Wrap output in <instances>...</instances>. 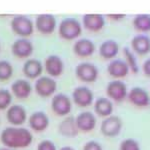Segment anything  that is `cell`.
Returning a JSON list of instances; mask_svg holds the SVG:
<instances>
[{
	"label": "cell",
	"instance_id": "12",
	"mask_svg": "<svg viewBox=\"0 0 150 150\" xmlns=\"http://www.w3.org/2000/svg\"><path fill=\"white\" fill-rule=\"evenodd\" d=\"M77 128L79 132H90L96 127V116L91 111H82L75 117Z\"/></svg>",
	"mask_w": 150,
	"mask_h": 150
},
{
	"label": "cell",
	"instance_id": "23",
	"mask_svg": "<svg viewBox=\"0 0 150 150\" xmlns=\"http://www.w3.org/2000/svg\"><path fill=\"white\" fill-rule=\"evenodd\" d=\"M104 17L101 14L91 13L83 16V25L90 31H99L104 26Z\"/></svg>",
	"mask_w": 150,
	"mask_h": 150
},
{
	"label": "cell",
	"instance_id": "15",
	"mask_svg": "<svg viewBox=\"0 0 150 150\" xmlns=\"http://www.w3.org/2000/svg\"><path fill=\"white\" fill-rule=\"evenodd\" d=\"M35 26L43 34H51L56 27V19L51 14H40L36 18Z\"/></svg>",
	"mask_w": 150,
	"mask_h": 150
},
{
	"label": "cell",
	"instance_id": "14",
	"mask_svg": "<svg viewBox=\"0 0 150 150\" xmlns=\"http://www.w3.org/2000/svg\"><path fill=\"white\" fill-rule=\"evenodd\" d=\"M33 44L26 38H20L13 42L11 47L14 56L18 58H27L33 53Z\"/></svg>",
	"mask_w": 150,
	"mask_h": 150
},
{
	"label": "cell",
	"instance_id": "33",
	"mask_svg": "<svg viewBox=\"0 0 150 150\" xmlns=\"http://www.w3.org/2000/svg\"><path fill=\"white\" fill-rule=\"evenodd\" d=\"M142 70H143L145 75L150 76V58L147 60H145V62L143 63V66H142Z\"/></svg>",
	"mask_w": 150,
	"mask_h": 150
},
{
	"label": "cell",
	"instance_id": "24",
	"mask_svg": "<svg viewBox=\"0 0 150 150\" xmlns=\"http://www.w3.org/2000/svg\"><path fill=\"white\" fill-rule=\"evenodd\" d=\"M131 46L136 53L144 55L150 51V39L147 35L138 34L131 40Z\"/></svg>",
	"mask_w": 150,
	"mask_h": 150
},
{
	"label": "cell",
	"instance_id": "4",
	"mask_svg": "<svg viewBox=\"0 0 150 150\" xmlns=\"http://www.w3.org/2000/svg\"><path fill=\"white\" fill-rule=\"evenodd\" d=\"M51 109L57 116H67L71 112L72 100L66 94H54L51 99Z\"/></svg>",
	"mask_w": 150,
	"mask_h": 150
},
{
	"label": "cell",
	"instance_id": "18",
	"mask_svg": "<svg viewBox=\"0 0 150 150\" xmlns=\"http://www.w3.org/2000/svg\"><path fill=\"white\" fill-rule=\"evenodd\" d=\"M10 92L18 99H26L32 92V86L30 82L25 79H17L11 84Z\"/></svg>",
	"mask_w": 150,
	"mask_h": 150
},
{
	"label": "cell",
	"instance_id": "21",
	"mask_svg": "<svg viewBox=\"0 0 150 150\" xmlns=\"http://www.w3.org/2000/svg\"><path fill=\"white\" fill-rule=\"evenodd\" d=\"M94 112L99 117H108L113 113V102L107 97H99L94 101Z\"/></svg>",
	"mask_w": 150,
	"mask_h": 150
},
{
	"label": "cell",
	"instance_id": "2",
	"mask_svg": "<svg viewBox=\"0 0 150 150\" xmlns=\"http://www.w3.org/2000/svg\"><path fill=\"white\" fill-rule=\"evenodd\" d=\"M81 31L82 27L79 21L71 17L63 19L58 28L59 35L66 40H73L77 38L81 34Z\"/></svg>",
	"mask_w": 150,
	"mask_h": 150
},
{
	"label": "cell",
	"instance_id": "31",
	"mask_svg": "<svg viewBox=\"0 0 150 150\" xmlns=\"http://www.w3.org/2000/svg\"><path fill=\"white\" fill-rule=\"evenodd\" d=\"M37 150H57L56 145L54 142L49 139H44L41 141L37 145Z\"/></svg>",
	"mask_w": 150,
	"mask_h": 150
},
{
	"label": "cell",
	"instance_id": "10",
	"mask_svg": "<svg viewBox=\"0 0 150 150\" xmlns=\"http://www.w3.org/2000/svg\"><path fill=\"white\" fill-rule=\"evenodd\" d=\"M6 119L12 126H21L27 120V111L22 105L13 104L6 109Z\"/></svg>",
	"mask_w": 150,
	"mask_h": 150
},
{
	"label": "cell",
	"instance_id": "22",
	"mask_svg": "<svg viewBox=\"0 0 150 150\" xmlns=\"http://www.w3.org/2000/svg\"><path fill=\"white\" fill-rule=\"evenodd\" d=\"M73 51L79 57H88L91 56L95 51V45L91 40L83 38L74 43Z\"/></svg>",
	"mask_w": 150,
	"mask_h": 150
},
{
	"label": "cell",
	"instance_id": "20",
	"mask_svg": "<svg viewBox=\"0 0 150 150\" xmlns=\"http://www.w3.org/2000/svg\"><path fill=\"white\" fill-rule=\"evenodd\" d=\"M107 71L111 77L116 79H120L127 76L129 72V67L126 62L122 59H114L108 64Z\"/></svg>",
	"mask_w": 150,
	"mask_h": 150
},
{
	"label": "cell",
	"instance_id": "17",
	"mask_svg": "<svg viewBox=\"0 0 150 150\" xmlns=\"http://www.w3.org/2000/svg\"><path fill=\"white\" fill-rule=\"evenodd\" d=\"M58 132L65 137H75L78 135L79 130L77 128L75 117L71 115L65 116V118L62 120L58 125Z\"/></svg>",
	"mask_w": 150,
	"mask_h": 150
},
{
	"label": "cell",
	"instance_id": "35",
	"mask_svg": "<svg viewBox=\"0 0 150 150\" xmlns=\"http://www.w3.org/2000/svg\"><path fill=\"white\" fill-rule=\"evenodd\" d=\"M59 150H75V149L72 146H63V147H61Z\"/></svg>",
	"mask_w": 150,
	"mask_h": 150
},
{
	"label": "cell",
	"instance_id": "3",
	"mask_svg": "<svg viewBox=\"0 0 150 150\" xmlns=\"http://www.w3.org/2000/svg\"><path fill=\"white\" fill-rule=\"evenodd\" d=\"M123 127L122 119L117 115L105 117L101 122L100 131L105 137H115L120 134Z\"/></svg>",
	"mask_w": 150,
	"mask_h": 150
},
{
	"label": "cell",
	"instance_id": "8",
	"mask_svg": "<svg viewBox=\"0 0 150 150\" xmlns=\"http://www.w3.org/2000/svg\"><path fill=\"white\" fill-rule=\"evenodd\" d=\"M75 74L77 78L82 82L92 83L98 78V68L90 62H82L79 63L75 68Z\"/></svg>",
	"mask_w": 150,
	"mask_h": 150
},
{
	"label": "cell",
	"instance_id": "36",
	"mask_svg": "<svg viewBox=\"0 0 150 150\" xmlns=\"http://www.w3.org/2000/svg\"><path fill=\"white\" fill-rule=\"evenodd\" d=\"M0 150H11V149H9V148H7V147H0Z\"/></svg>",
	"mask_w": 150,
	"mask_h": 150
},
{
	"label": "cell",
	"instance_id": "30",
	"mask_svg": "<svg viewBox=\"0 0 150 150\" xmlns=\"http://www.w3.org/2000/svg\"><path fill=\"white\" fill-rule=\"evenodd\" d=\"M119 150H141V146L136 139L126 138L120 142Z\"/></svg>",
	"mask_w": 150,
	"mask_h": 150
},
{
	"label": "cell",
	"instance_id": "19",
	"mask_svg": "<svg viewBox=\"0 0 150 150\" xmlns=\"http://www.w3.org/2000/svg\"><path fill=\"white\" fill-rule=\"evenodd\" d=\"M22 71L27 78L37 79L43 72V65L38 59L31 58V59L26 60V62L23 64Z\"/></svg>",
	"mask_w": 150,
	"mask_h": 150
},
{
	"label": "cell",
	"instance_id": "25",
	"mask_svg": "<svg viewBox=\"0 0 150 150\" xmlns=\"http://www.w3.org/2000/svg\"><path fill=\"white\" fill-rule=\"evenodd\" d=\"M118 51H119V46L114 40L104 41L99 47V54L104 59H112L118 54Z\"/></svg>",
	"mask_w": 150,
	"mask_h": 150
},
{
	"label": "cell",
	"instance_id": "27",
	"mask_svg": "<svg viewBox=\"0 0 150 150\" xmlns=\"http://www.w3.org/2000/svg\"><path fill=\"white\" fill-rule=\"evenodd\" d=\"M13 67L7 60H0V81H6L11 78Z\"/></svg>",
	"mask_w": 150,
	"mask_h": 150
},
{
	"label": "cell",
	"instance_id": "13",
	"mask_svg": "<svg viewBox=\"0 0 150 150\" xmlns=\"http://www.w3.org/2000/svg\"><path fill=\"white\" fill-rule=\"evenodd\" d=\"M49 117L43 111H35L28 117L29 127L34 132H43L49 126Z\"/></svg>",
	"mask_w": 150,
	"mask_h": 150
},
{
	"label": "cell",
	"instance_id": "28",
	"mask_svg": "<svg viewBox=\"0 0 150 150\" xmlns=\"http://www.w3.org/2000/svg\"><path fill=\"white\" fill-rule=\"evenodd\" d=\"M123 51H124L125 58H126L125 62L127 63L129 69H131V71L133 73H137V72L139 71V67H138V64H137L136 58L133 55L132 51L128 47H125L124 49H123Z\"/></svg>",
	"mask_w": 150,
	"mask_h": 150
},
{
	"label": "cell",
	"instance_id": "6",
	"mask_svg": "<svg viewBox=\"0 0 150 150\" xmlns=\"http://www.w3.org/2000/svg\"><path fill=\"white\" fill-rule=\"evenodd\" d=\"M127 86L123 81L119 79H115L110 81L106 86V95L111 101L121 102L127 98Z\"/></svg>",
	"mask_w": 150,
	"mask_h": 150
},
{
	"label": "cell",
	"instance_id": "34",
	"mask_svg": "<svg viewBox=\"0 0 150 150\" xmlns=\"http://www.w3.org/2000/svg\"><path fill=\"white\" fill-rule=\"evenodd\" d=\"M108 16L113 19H120V18L124 17V14H119V15H113V14H110V15H108Z\"/></svg>",
	"mask_w": 150,
	"mask_h": 150
},
{
	"label": "cell",
	"instance_id": "29",
	"mask_svg": "<svg viewBox=\"0 0 150 150\" xmlns=\"http://www.w3.org/2000/svg\"><path fill=\"white\" fill-rule=\"evenodd\" d=\"M13 95L8 89H0V110H6L12 103Z\"/></svg>",
	"mask_w": 150,
	"mask_h": 150
},
{
	"label": "cell",
	"instance_id": "16",
	"mask_svg": "<svg viewBox=\"0 0 150 150\" xmlns=\"http://www.w3.org/2000/svg\"><path fill=\"white\" fill-rule=\"evenodd\" d=\"M45 69L50 77H58L63 73L64 64L62 59L57 55H49L45 59Z\"/></svg>",
	"mask_w": 150,
	"mask_h": 150
},
{
	"label": "cell",
	"instance_id": "1",
	"mask_svg": "<svg viewBox=\"0 0 150 150\" xmlns=\"http://www.w3.org/2000/svg\"><path fill=\"white\" fill-rule=\"evenodd\" d=\"M0 141L9 149H23L32 143L33 134L27 128L9 126L0 133Z\"/></svg>",
	"mask_w": 150,
	"mask_h": 150
},
{
	"label": "cell",
	"instance_id": "7",
	"mask_svg": "<svg viewBox=\"0 0 150 150\" xmlns=\"http://www.w3.org/2000/svg\"><path fill=\"white\" fill-rule=\"evenodd\" d=\"M11 28L13 32H15L17 35H20L22 37H28L33 33L34 24L27 16L17 15L12 19Z\"/></svg>",
	"mask_w": 150,
	"mask_h": 150
},
{
	"label": "cell",
	"instance_id": "9",
	"mask_svg": "<svg viewBox=\"0 0 150 150\" xmlns=\"http://www.w3.org/2000/svg\"><path fill=\"white\" fill-rule=\"evenodd\" d=\"M72 101L78 107L85 108L93 104L94 94L90 88L86 86H77L72 92Z\"/></svg>",
	"mask_w": 150,
	"mask_h": 150
},
{
	"label": "cell",
	"instance_id": "37",
	"mask_svg": "<svg viewBox=\"0 0 150 150\" xmlns=\"http://www.w3.org/2000/svg\"><path fill=\"white\" fill-rule=\"evenodd\" d=\"M0 49H1V43H0Z\"/></svg>",
	"mask_w": 150,
	"mask_h": 150
},
{
	"label": "cell",
	"instance_id": "32",
	"mask_svg": "<svg viewBox=\"0 0 150 150\" xmlns=\"http://www.w3.org/2000/svg\"><path fill=\"white\" fill-rule=\"evenodd\" d=\"M82 150H103L102 145L96 140H89L83 145Z\"/></svg>",
	"mask_w": 150,
	"mask_h": 150
},
{
	"label": "cell",
	"instance_id": "5",
	"mask_svg": "<svg viewBox=\"0 0 150 150\" xmlns=\"http://www.w3.org/2000/svg\"><path fill=\"white\" fill-rule=\"evenodd\" d=\"M35 92L43 98L54 95L57 90V83L50 76H40L36 79L34 84Z\"/></svg>",
	"mask_w": 150,
	"mask_h": 150
},
{
	"label": "cell",
	"instance_id": "26",
	"mask_svg": "<svg viewBox=\"0 0 150 150\" xmlns=\"http://www.w3.org/2000/svg\"><path fill=\"white\" fill-rule=\"evenodd\" d=\"M133 25L136 30L141 32H147L150 30V15L139 14L133 20Z\"/></svg>",
	"mask_w": 150,
	"mask_h": 150
},
{
	"label": "cell",
	"instance_id": "11",
	"mask_svg": "<svg viewBox=\"0 0 150 150\" xmlns=\"http://www.w3.org/2000/svg\"><path fill=\"white\" fill-rule=\"evenodd\" d=\"M127 99L132 105L136 106L139 108H144L150 105V95L141 87H133L128 91L127 93Z\"/></svg>",
	"mask_w": 150,
	"mask_h": 150
}]
</instances>
